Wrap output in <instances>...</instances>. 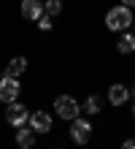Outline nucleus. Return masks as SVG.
<instances>
[{
  "instance_id": "f257e3e1",
  "label": "nucleus",
  "mask_w": 135,
  "mask_h": 149,
  "mask_svg": "<svg viewBox=\"0 0 135 149\" xmlns=\"http://www.w3.org/2000/svg\"><path fill=\"white\" fill-rule=\"evenodd\" d=\"M132 22H135V16H132V8L127 6H114L111 11L105 14V27L111 30V33H127L132 27Z\"/></svg>"
},
{
  "instance_id": "f03ea898",
  "label": "nucleus",
  "mask_w": 135,
  "mask_h": 149,
  "mask_svg": "<svg viewBox=\"0 0 135 149\" xmlns=\"http://www.w3.org/2000/svg\"><path fill=\"white\" fill-rule=\"evenodd\" d=\"M54 114H57L60 119H65V122H73V119L81 117V103L73 95H60V98L54 100Z\"/></svg>"
},
{
  "instance_id": "7ed1b4c3",
  "label": "nucleus",
  "mask_w": 135,
  "mask_h": 149,
  "mask_svg": "<svg viewBox=\"0 0 135 149\" xmlns=\"http://www.w3.org/2000/svg\"><path fill=\"white\" fill-rule=\"evenodd\" d=\"M70 141L78 144V146H87L89 141H92V122L84 119V117H78L70 122Z\"/></svg>"
},
{
  "instance_id": "20e7f679",
  "label": "nucleus",
  "mask_w": 135,
  "mask_h": 149,
  "mask_svg": "<svg viewBox=\"0 0 135 149\" xmlns=\"http://www.w3.org/2000/svg\"><path fill=\"white\" fill-rule=\"evenodd\" d=\"M6 122L11 127H24L27 122H30V111H27V106L19 103V100L8 103V106H6Z\"/></svg>"
},
{
  "instance_id": "39448f33",
  "label": "nucleus",
  "mask_w": 135,
  "mask_h": 149,
  "mask_svg": "<svg viewBox=\"0 0 135 149\" xmlns=\"http://www.w3.org/2000/svg\"><path fill=\"white\" fill-rule=\"evenodd\" d=\"M19 95H22V84H19V79H14V76H6L0 79V103H14V100H19Z\"/></svg>"
},
{
  "instance_id": "423d86ee",
  "label": "nucleus",
  "mask_w": 135,
  "mask_h": 149,
  "mask_svg": "<svg viewBox=\"0 0 135 149\" xmlns=\"http://www.w3.org/2000/svg\"><path fill=\"white\" fill-rule=\"evenodd\" d=\"M30 127H33L38 136H49L51 127H54L51 114H49V111H33V114H30Z\"/></svg>"
},
{
  "instance_id": "0eeeda50",
  "label": "nucleus",
  "mask_w": 135,
  "mask_h": 149,
  "mask_svg": "<svg viewBox=\"0 0 135 149\" xmlns=\"http://www.w3.org/2000/svg\"><path fill=\"white\" fill-rule=\"evenodd\" d=\"M19 14L24 16L27 22H38L43 14V0H22V6H19Z\"/></svg>"
},
{
  "instance_id": "6e6552de",
  "label": "nucleus",
  "mask_w": 135,
  "mask_h": 149,
  "mask_svg": "<svg viewBox=\"0 0 135 149\" xmlns=\"http://www.w3.org/2000/svg\"><path fill=\"white\" fill-rule=\"evenodd\" d=\"M130 100V87H124V84H111L108 87V103L116 109V106H124V103Z\"/></svg>"
},
{
  "instance_id": "1a4fd4ad",
  "label": "nucleus",
  "mask_w": 135,
  "mask_h": 149,
  "mask_svg": "<svg viewBox=\"0 0 135 149\" xmlns=\"http://www.w3.org/2000/svg\"><path fill=\"white\" fill-rule=\"evenodd\" d=\"M35 136H38V133H35V130L33 127H16V146H19V149H33L35 146Z\"/></svg>"
},
{
  "instance_id": "9d476101",
  "label": "nucleus",
  "mask_w": 135,
  "mask_h": 149,
  "mask_svg": "<svg viewBox=\"0 0 135 149\" xmlns=\"http://www.w3.org/2000/svg\"><path fill=\"white\" fill-rule=\"evenodd\" d=\"M22 73H27V57L16 54V57H11V60H8V65H6V76L19 79Z\"/></svg>"
},
{
  "instance_id": "9b49d317",
  "label": "nucleus",
  "mask_w": 135,
  "mask_h": 149,
  "mask_svg": "<svg viewBox=\"0 0 135 149\" xmlns=\"http://www.w3.org/2000/svg\"><path fill=\"white\" fill-rule=\"evenodd\" d=\"M116 52L119 54H132L135 52V33H122L119 36V41H116Z\"/></svg>"
},
{
  "instance_id": "f8f14e48",
  "label": "nucleus",
  "mask_w": 135,
  "mask_h": 149,
  "mask_svg": "<svg viewBox=\"0 0 135 149\" xmlns=\"http://www.w3.org/2000/svg\"><path fill=\"white\" fill-rule=\"evenodd\" d=\"M81 111H84V114H92V117H95V114L103 111V100L97 98V95H89V98L81 103Z\"/></svg>"
},
{
  "instance_id": "ddd939ff",
  "label": "nucleus",
  "mask_w": 135,
  "mask_h": 149,
  "mask_svg": "<svg viewBox=\"0 0 135 149\" xmlns=\"http://www.w3.org/2000/svg\"><path fill=\"white\" fill-rule=\"evenodd\" d=\"M43 11H46L51 19L62 14V0H43Z\"/></svg>"
},
{
  "instance_id": "4468645a",
  "label": "nucleus",
  "mask_w": 135,
  "mask_h": 149,
  "mask_svg": "<svg viewBox=\"0 0 135 149\" xmlns=\"http://www.w3.org/2000/svg\"><path fill=\"white\" fill-rule=\"evenodd\" d=\"M38 27H41V30H51V16H49V14H43L41 19H38Z\"/></svg>"
},
{
  "instance_id": "2eb2a0df",
  "label": "nucleus",
  "mask_w": 135,
  "mask_h": 149,
  "mask_svg": "<svg viewBox=\"0 0 135 149\" xmlns=\"http://www.w3.org/2000/svg\"><path fill=\"white\" fill-rule=\"evenodd\" d=\"M119 149H135V138H127V141H122Z\"/></svg>"
},
{
  "instance_id": "dca6fc26",
  "label": "nucleus",
  "mask_w": 135,
  "mask_h": 149,
  "mask_svg": "<svg viewBox=\"0 0 135 149\" xmlns=\"http://www.w3.org/2000/svg\"><path fill=\"white\" fill-rule=\"evenodd\" d=\"M122 6H127V8H135V0H122Z\"/></svg>"
},
{
  "instance_id": "f3484780",
  "label": "nucleus",
  "mask_w": 135,
  "mask_h": 149,
  "mask_svg": "<svg viewBox=\"0 0 135 149\" xmlns=\"http://www.w3.org/2000/svg\"><path fill=\"white\" fill-rule=\"evenodd\" d=\"M130 95H132V100H135V87H132V90H130Z\"/></svg>"
},
{
  "instance_id": "a211bd4d",
  "label": "nucleus",
  "mask_w": 135,
  "mask_h": 149,
  "mask_svg": "<svg viewBox=\"0 0 135 149\" xmlns=\"http://www.w3.org/2000/svg\"><path fill=\"white\" fill-rule=\"evenodd\" d=\"M132 117H135V100H132Z\"/></svg>"
},
{
  "instance_id": "6ab92c4d",
  "label": "nucleus",
  "mask_w": 135,
  "mask_h": 149,
  "mask_svg": "<svg viewBox=\"0 0 135 149\" xmlns=\"http://www.w3.org/2000/svg\"><path fill=\"white\" fill-rule=\"evenodd\" d=\"M132 27H135V22H132Z\"/></svg>"
}]
</instances>
